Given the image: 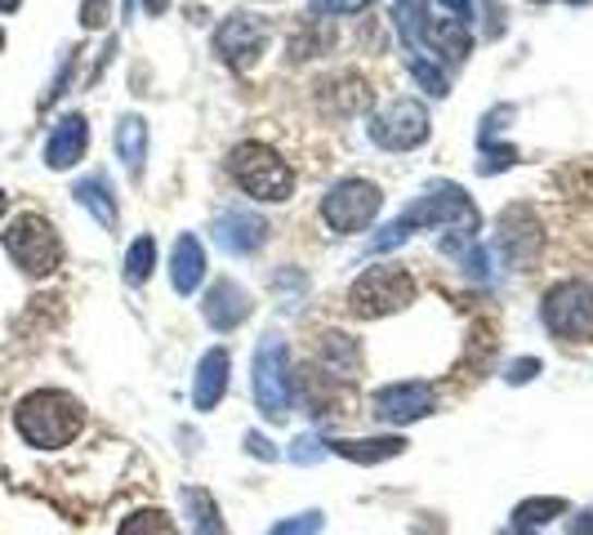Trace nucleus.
<instances>
[{"mask_svg": "<svg viewBox=\"0 0 593 535\" xmlns=\"http://www.w3.org/2000/svg\"><path fill=\"white\" fill-rule=\"evenodd\" d=\"M371 138L388 153H411L428 138V108L415 99H392L371 121Z\"/></svg>", "mask_w": 593, "mask_h": 535, "instance_id": "9", "label": "nucleus"}, {"mask_svg": "<svg viewBox=\"0 0 593 535\" xmlns=\"http://www.w3.org/2000/svg\"><path fill=\"white\" fill-rule=\"evenodd\" d=\"M251 295H245V290L237 285V281H215L210 285V295L202 300V313H206V321L215 326V330H237L245 317H251Z\"/></svg>", "mask_w": 593, "mask_h": 535, "instance_id": "13", "label": "nucleus"}, {"mask_svg": "<svg viewBox=\"0 0 593 535\" xmlns=\"http://www.w3.org/2000/svg\"><path fill=\"white\" fill-rule=\"evenodd\" d=\"M23 442L36 447V451H55V447H68L72 437L85 428V411L72 393H59V388H36L19 402V415H14Z\"/></svg>", "mask_w": 593, "mask_h": 535, "instance_id": "1", "label": "nucleus"}, {"mask_svg": "<svg viewBox=\"0 0 593 535\" xmlns=\"http://www.w3.org/2000/svg\"><path fill=\"white\" fill-rule=\"evenodd\" d=\"M202 277H206V246L192 232H183L170 251V281L179 295H192V290L202 285Z\"/></svg>", "mask_w": 593, "mask_h": 535, "instance_id": "16", "label": "nucleus"}, {"mask_svg": "<svg viewBox=\"0 0 593 535\" xmlns=\"http://www.w3.org/2000/svg\"><path fill=\"white\" fill-rule=\"evenodd\" d=\"M441 5H447V10H451V19H460V23H469V14H473L469 0H441Z\"/></svg>", "mask_w": 593, "mask_h": 535, "instance_id": "36", "label": "nucleus"}, {"mask_svg": "<svg viewBox=\"0 0 593 535\" xmlns=\"http://www.w3.org/2000/svg\"><path fill=\"white\" fill-rule=\"evenodd\" d=\"M420 45H428L437 59H464L469 54V23H460V19H428Z\"/></svg>", "mask_w": 593, "mask_h": 535, "instance_id": "19", "label": "nucleus"}, {"mask_svg": "<svg viewBox=\"0 0 593 535\" xmlns=\"http://www.w3.org/2000/svg\"><path fill=\"white\" fill-rule=\"evenodd\" d=\"M76 202H81L85 210H94L104 228H117V202L108 197V183H104V179H85V183H76Z\"/></svg>", "mask_w": 593, "mask_h": 535, "instance_id": "22", "label": "nucleus"}, {"mask_svg": "<svg viewBox=\"0 0 593 535\" xmlns=\"http://www.w3.org/2000/svg\"><path fill=\"white\" fill-rule=\"evenodd\" d=\"M85 143H89L85 117H81V112L63 117V121L55 125V134H49V143H45V161H49V170H72V166L85 157Z\"/></svg>", "mask_w": 593, "mask_h": 535, "instance_id": "14", "label": "nucleus"}, {"mask_svg": "<svg viewBox=\"0 0 593 535\" xmlns=\"http://www.w3.org/2000/svg\"><path fill=\"white\" fill-rule=\"evenodd\" d=\"M170 0H147V14H166Z\"/></svg>", "mask_w": 593, "mask_h": 535, "instance_id": "37", "label": "nucleus"}, {"mask_svg": "<svg viewBox=\"0 0 593 535\" xmlns=\"http://www.w3.org/2000/svg\"><path fill=\"white\" fill-rule=\"evenodd\" d=\"M379 206H384V192H379L375 183H366V179H343V183H335L326 197H322V219H326V228H335V232H362V228L375 223Z\"/></svg>", "mask_w": 593, "mask_h": 535, "instance_id": "7", "label": "nucleus"}, {"mask_svg": "<svg viewBox=\"0 0 593 535\" xmlns=\"http://www.w3.org/2000/svg\"><path fill=\"white\" fill-rule=\"evenodd\" d=\"M117 153H121L125 170L138 179V174H143V161H147V125H143V117H125V121L117 125Z\"/></svg>", "mask_w": 593, "mask_h": 535, "instance_id": "20", "label": "nucleus"}, {"mask_svg": "<svg viewBox=\"0 0 593 535\" xmlns=\"http://www.w3.org/2000/svg\"><path fill=\"white\" fill-rule=\"evenodd\" d=\"M215 241L228 251V255H251L268 241V223L251 210H223L215 219Z\"/></svg>", "mask_w": 593, "mask_h": 535, "instance_id": "12", "label": "nucleus"}, {"mask_svg": "<svg viewBox=\"0 0 593 535\" xmlns=\"http://www.w3.org/2000/svg\"><path fill=\"white\" fill-rule=\"evenodd\" d=\"M326 451H322V442H313V437H300V442H294V451H290V460L294 464H317Z\"/></svg>", "mask_w": 593, "mask_h": 535, "instance_id": "31", "label": "nucleus"}, {"mask_svg": "<svg viewBox=\"0 0 593 535\" xmlns=\"http://www.w3.org/2000/svg\"><path fill=\"white\" fill-rule=\"evenodd\" d=\"M322 531V513L313 509V513H300V518H286V522H277L268 535H317Z\"/></svg>", "mask_w": 593, "mask_h": 535, "instance_id": "29", "label": "nucleus"}, {"mask_svg": "<svg viewBox=\"0 0 593 535\" xmlns=\"http://www.w3.org/2000/svg\"><path fill=\"white\" fill-rule=\"evenodd\" d=\"M505 535H527V531H522V526H513V531H505Z\"/></svg>", "mask_w": 593, "mask_h": 535, "instance_id": "40", "label": "nucleus"}, {"mask_svg": "<svg viewBox=\"0 0 593 535\" xmlns=\"http://www.w3.org/2000/svg\"><path fill=\"white\" fill-rule=\"evenodd\" d=\"M313 14H362L366 0H308Z\"/></svg>", "mask_w": 593, "mask_h": 535, "instance_id": "30", "label": "nucleus"}, {"mask_svg": "<svg viewBox=\"0 0 593 535\" xmlns=\"http://www.w3.org/2000/svg\"><path fill=\"white\" fill-rule=\"evenodd\" d=\"M5 206H10V202H5V192H0V215H5Z\"/></svg>", "mask_w": 593, "mask_h": 535, "instance_id": "39", "label": "nucleus"}, {"mask_svg": "<svg viewBox=\"0 0 593 535\" xmlns=\"http://www.w3.org/2000/svg\"><path fill=\"white\" fill-rule=\"evenodd\" d=\"M153 264H157V241L153 236H138L130 255H125V281L130 285H143L147 277H153Z\"/></svg>", "mask_w": 593, "mask_h": 535, "instance_id": "25", "label": "nucleus"}, {"mask_svg": "<svg viewBox=\"0 0 593 535\" xmlns=\"http://www.w3.org/2000/svg\"><path fill=\"white\" fill-rule=\"evenodd\" d=\"M540 241L545 236H540V228L531 223L527 210H509L500 219V251H505L509 264H531L540 255Z\"/></svg>", "mask_w": 593, "mask_h": 535, "instance_id": "15", "label": "nucleus"}, {"mask_svg": "<svg viewBox=\"0 0 593 535\" xmlns=\"http://www.w3.org/2000/svg\"><path fill=\"white\" fill-rule=\"evenodd\" d=\"M540 317H545L549 335L571 339V344L593 339V285L580 281V277H567V281L549 285L545 304H540Z\"/></svg>", "mask_w": 593, "mask_h": 535, "instance_id": "5", "label": "nucleus"}, {"mask_svg": "<svg viewBox=\"0 0 593 535\" xmlns=\"http://www.w3.org/2000/svg\"><path fill=\"white\" fill-rule=\"evenodd\" d=\"M104 14H108V0H85V27H98V23H104Z\"/></svg>", "mask_w": 593, "mask_h": 535, "instance_id": "33", "label": "nucleus"}, {"mask_svg": "<svg viewBox=\"0 0 593 535\" xmlns=\"http://www.w3.org/2000/svg\"><path fill=\"white\" fill-rule=\"evenodd\" d=\"M228 170L241 183L245 197H255L264 206H281V202H290V192H294L290 166L268 148V143H255V138L237 143L232 157H228Z\"/></svg>", "mask_w": 593, "mask_h": 535, "instance_id": "3", "label": "nucleus"}, {"mask_svg": "<svg viewBox=\"0 0 593 535\" xmlns=\"http://www.w3.org/2000/svg\"><path fill=\"white\" fill-rule=\"evenodd\" d=\"M535 370H540V357H527V362H513L509 366V384H527V379H535Z\"/></svg>", "mask_w": 593, "mask_h": 535, "instance_id": "32", "label": "nucleus"}, {"mask_svg": "<svg viewBox=\"0 0 593 535\" xmlns=\"http://www.w3.org/2000/svg\"><path fill=\"white\" fill-rule=\"evenodd\" d=\"M424 10H428V0H398V10H392V23H398L407 50H415V45L424 40V27H428Z\"/></svg>", "mask_w": 593, "mask_h": 535, "instance_id": "24", "label": "nucleus"}, {"mask_svg": "<svg viewBox=\"0 0 593 535\" xmlns=\"http://www.w3.org/2000/svg\"><path fill=\"white\" fill-rule=\"evenodd\" d=\"M264 23L255 19V14H232V19H223V27L215 32V50L228 59V63H237V68H251L255 59H259V50H264Z\"/></svg>", "mask_w": 593, "mask_h": 535, "instance_id": "11", "label": "nucleus"}, {"mask_svg": "<svg viewBox=\"0 0 593 535\" xmlns=\"http://www.w3.org/2000/svg\"><path fill=\"white\" fill-rule=\"evenodd\" d=\"M19 5H23V0H0V14H14Z\"/></svg>", "mask_w": 593, "mask_h": 535, "instance_id": "38", "label": "nucleus"}, {"mask_svg": "<svg viewBox=\"0 0 593 535\" xmlns=\"http://www.w3.org/2000/svg\"><path fill=\"white\" fill-rule=\"evenodd\" d=\"M5 251L27 277H49L63 259V241L40 215H19L5 232Z\"/></svg>", "mask_w": 593, "mask_h": 535, "instance_id": "6", "label": "nucleus"}, {"mask_svg": "<svg viewBox=\"0 0 593 535\" xmlns=\"http://www.w3.org/2000/svg\"><path fill=\"white\" fill-rule=\"evenodd\" d=\"M223 388H228V353L210 349L196 366V384H192V402L196 411H215L223 402Z\"/></svg>", "mask_w": 593, "mask_h": 535, "instance_id": "18", "label": "nucleus"}, {"mask_svg": "<svg viewBox=\"0 0 593 535\" xmlns=\"http://www.w3.org/2000/svg\"><path fill=\"white\" fill-rule=\"evenodd\" d=\"M322 357H326V375H358L362 370V353L349 335H326L322 339Z\"/></svg>", "mask_w": 593, "mask_h": 535, "instance_id": "21", "label": "nucleus"}, {"mask_svg": "<svg viewBox=\"0 0 593 535\" xmlns=\"http://www.w3.org/2000/svg\"><path fill=\"white\" fill-rule=\"evenodd\" d=\"M245 447H251V455H259V460H277V447H268L259 433H251V437H245Z\"/></svg>", "mask_w": 593, "mask_h": 535, "instance_id": "34", "label": "nucleus"}, {"mask_svg": "<svg viewBox=\"0 0 593 535\" xmlns=\"http://www.w3.org/2000/svg\"><path fill=\"white\" fill-rule=\"evenodd\" d=\"M433 406H437L433 388L415 384V379L388 384V388H379V393H375V420H384V424H415V420L433 415Z\"/></svg>", "mask_w": 593, "mask_h": 535, "instance_id": "10", "label": "nucleus"}, {"mask_svg": "<svg viewBox=\"0 0 593 535\" xmlns=\"http://www.w3.org/2000/svg\"><path fill=\"white\" fill-rule=\"evenodd\" d=\"M571 5H580V0H571Z\"/></svg>", "mask_w": 593, "mask_h": 535, "instance_id": "42", "label": "nucleus"}, {"mask_svg": "<svg viewBox=\"0 0 593 535\" xmlns=\"http://www.w3.org/2000/svg\"><path fill=\"white\" fill-rule=\"evenodd\" d=\"M411 300H415V277L402 264H379L353 281L349 313L353 317H388V313H402Z\"/></svg>", "mask_w": 593, "mask_h": 535, "instance_id": "4", "label": "nucleus"}, {"mask_svg": "<svg viewBox=\"0 0 593 535\" xmlns=\"http://www.w3.org/2000/svg\"><path fill=\"white\" fill-rule=\"evenodd\" d=\"M571 535H593V509H584V513L571 518Z\"/></svg>", "mask_w": 593, "mask_h": 535, "instance_id": "35", "label": "nucleus"}, {"mask_svg": "<svg viewBox=\"0 0 593 535\" xmlns=\"http://www.w3.org/2000/svg\"><path fill=\"white\" fill-rule=\"evenodd\" d=\"M567 513V500L562 496H535V500H522L518 509H513V526H545V522H554V518H562Z\"/></svg>", "mask_w": 593, "mask_h": 535, "instance_id": "23", "label": "nucleus"}, {"mask_svg": "<svg viewBox=\"0 0 593 535\" xmlns=\"http://www.w3.org/2000/svg\"><path fill=\"white\" fill-rule=\"evenodd\" d=\"M433 223H441V228H451V223H460L464 232H477V210H473V202L464 197V187H451V183H441V187H428L424 197H415L398 219H392L379 236H375V251H392V246H402V241L411 236V232H420V228H433Z\"/></svg>", "mask_w": 593, "mask_h": 535, "instance_id": "2", "label": "nucleus"}, {"mask_svg": "<svg viewBox=\"0 0 593 535\" xmlns=\"http://www.w3.org/2000/svg\"><path fill=\"white\" fill-rule=\"evenodd\" d=\"M411 76L433 94V99H441V94H447L451 85H447V72H441L437 63H428L424 54H411Z\"/></svg>", "mask_w": 593, "mask_h": 535, "instance_id": "28", "label": "nucleus"}, {"mask_svg": "<svg viewBox=\"0 0 593 535\" xmlns=\"http://www.w3.org/2000/svg\"><path fill=\"white\" fill-rule=\"evenodd\" d=\"M255 402L268 420L290 415V366H286V339L264 335L255 349Z\"/></svg>", "mask_w": 593, "mask_h": 535, "instance_id": "8", "label": "nucleus"}, {"mask_svg": "<svg viewBox=\"0 0 593 535\" xmlns=\"http://www.w3.org/2000/svg\"><path fill=\"white\" fill-rule=\"evenodd\" d=\"M117 535H179V526H174L161 509H138V513H130V518L121 522Z\"/></svg>", "mask_w": 593, "mask_h": 535, "instance_id": "27", "label": "nucleus"}, {"mask_svg": "<svg viewBox=\"0 0 593 535\" xmlns=\"http://www.w3.org/2000/svg\"><path fill=\"white\" fill-rule=\"evenodd\" d=\"M0 50H5V32H0Z\"/></svg>", "mask_w": 593, "mask_h": 535, "instance_id": "41", "label": "nucleus"}, {"mask_svg": "<svg viewBox=\"0 0 593 535\" xmlns=\"http://www.w3.org/2000/svg\"><path fill=\"white\" fill-rule=\"evenodd\" d=\"M335 455L353 460V464H384V460H398L407 451V437L388 433V437H339V442H330Z\"/></svg>", "mask_w": 593, "mask_h": 535, "instance_id": "17", "label": "nucleus"}, {"mask_svg": "<svg viewBox=\"0 0 593 535\" xmlns=\"http://www.w3.org/2000/svg\"><path fill=\"white\" fill-rule=\"evenodd\" d=\"M183 500H187V509H192L196 535H228V531H223V518H219V509H215V500H210L206 491H187Z\"/></svg>", "mask_w": 593, "mask_h": 535, "instance_id": "26", "label": "nucleus"}]
</instances>
